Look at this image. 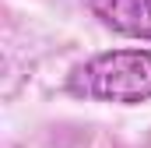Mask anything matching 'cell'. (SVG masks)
<instances>
[{
  "label": "cell",
  "mask_w": 151,
  "mask_h": 148,
  "mask_svg": "<svg viewBox=\"0 0 151 148\" xmlns=\"http://www.w3.org/2000/svg\"><path fill=\"white\" fill-rule=\"evenodd\" d=\"M84 7L116 36L151 42V0H84Z\"/></svg>",
  "instance_id": "7a4b0ae2"
},
{
  "label": "cell",
  "mask_w": 151,
  "mask_h": 148,
  "mask_svg": "<svg viewBox=\"0 0 151 148\" xmlns=\"http://www.w3.org/2000/svg\"><path fill=\"white\" fill-rule=\"evenodd\" d=\"M63 88L84 102H151V49H102L74 64Z\"/></svg>",
  "instance_id": "6da1fadb"
}]
</instances>
